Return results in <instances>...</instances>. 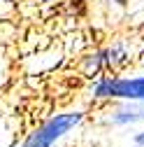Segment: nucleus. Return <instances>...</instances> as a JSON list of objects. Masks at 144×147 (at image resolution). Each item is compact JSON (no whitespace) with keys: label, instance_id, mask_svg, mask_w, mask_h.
<instances>
[{"label":"nucleus","instance_id":"f257e3e1","mask_svg":"<svg viewBox=\"0 0 144 147\" xmlns=\"http://www.w3.org/2000/svg\"><path fill=\"white\" fill-rule=\"evenodd\" d=\"M84 117L86 112H81V110H67V112L53 115L47 121H42L37 128H33L26 136V140L21 142V147H53L65 133L77 128L84 121Z\"/></svg>","mask_w":144,"mask_h":147},{"label":"nucleus","instance_id":"7ed1b4c3","mask_svg":"<svg viewBox=\"0 0 144 147\" xmlns=\"http://www.w3.org/2000/svg\"><path fill=\"white\" fill-rule=\"evenodd\" d=\"M128 59V49H125L123 42H114L109 47H102L100 51L91 54V56L86 59V72L88 75H98L102 70H112L114 65L123 63Z\"/></svg>","mask_w":144,"mask_h":147},{"label":"nucleus","instance_id":"20e7f679","mask_svg":"<svg viewBox=\"0 0 144 147\" xmlns=\"http://www.w3.org/2000/svg\"><path fill=\"white\" fill-rule=\"evenodd\" d=\"M107 121L112 126H130L144 121V100H119V105L112 107Z\"/></svg>","mask_w":144,"mask_h":147},{"label":"nucleus","instance_id":"39448f33","mask_svg":"<svg viewBox=\"0 0 144 147\" xmlns=\"http://www.w3.org/2000/svg\"><path fill=\"white\" fill-rule=\"evenodd\" d=\"M133 145H135V147H144V128L133 136Z\"/></svg>","mask_w":144,"mask_h":147},{"label":"nucleus","instance_id":"f03ea898","mask_svg":"<svg viewBox=\"0 0 144 147\" xmlns=\"http://www.w3.org/2000/svg\"><path fill=\"white\" fill-rule=\"evenodd\" d=\"M93 100H144V75L139 77H98L91 86Z\"/></svg>","mask_w":144,"mask_h":147}]
</instances>
